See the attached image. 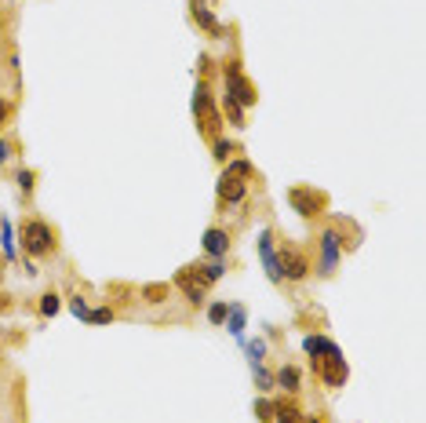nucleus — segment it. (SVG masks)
<instances>
[{
	"label": "nucleus",
	"mask_w": 426,
	"mask_h": 423,
	"mask_svg": "<svg viewBox=\"0 0 426 423\" xmlns=\"http://www.w3.org/2000/svg\"><path fill=\"white\" fill-rule=\"evenodd\" d=\"M23 252L33 259H44L55 252V230L44 219H26L23 223Z\"/></svg>",
	"instance_id": "obj_1"
},
{
	"label": "nucleus",
	"mask_w": 426,
	"mask_h": 423,
	"mask_svg": "<svg viewBox=\"0 0 426 423\" xmlns=\"http://www.w3.org/2000/svg\"><path fill=\"white\" fill-rule=\"evenodd\" d=\"M223 73H226V95L237 102L241 110H244V106H255V102H259V92H255V84L244 77V70H241L237 59H230L226 66H223Z\"/></svg>",
	"instance_id": "obj_2"
},
{
	"label": "nucleus",
	"mask_w": 426,
	"mask_h": 423,
	"mask_svg": "<svg viewBox=\"0 0 426 423\" xmlns=\"http://www.w3.org/2000/svg\"><path fill=\"white\" fill-rule=\"evenodd\" d=\"M194 114H197V121H201V132L204 135H215L219 128H223V114L211 106V95H208V88L204 84H197V92H194Z\"/></svg>",
	"instance_id": "obj_3"
},
{
	"label": "nucleus",
	"mask_w": 426,
	"mask_h": 423,
	"mask_svg": "<svg viewBox=\"0 0 426 423\" xmlns=\"http://www.w3.org/2000/svg\"><path fill=\"white\" fill-rule=\"evenodd\" d=\"M317 376H321V384L339 391L346 384V362H343V350H332V354H321L317 357Z\"/></svg>",
	"instance_id": "obj_4"
},
{
	"label": "nucleus",
	"mask_w": 426,
	"mask_h": 423,
	"mask_svg": "<svg viewBox=\"0 0 426 423\" xmlns=\"http://www.w3.org/2000/svg\"><path fill=\"white\" fill-rule=\"evenodd\" d=\"M277 263H281V278H288V281H306L310 263H306V256L295 245H281V252H277Z\"/></svg>",
	"instance_id": "obj_5"
},
{
	"label": "nucleus",
	"mask_w": 426,
	"mask_h": 423,
	"mask_svg": "<svg viewBox=\"0 0 426 423\" xmlns=\"http://www.w3.org/2000/svg\"><path fill=\"white\" fill-rule=\"evenodd\" d=\"M175 285L186 292L189 303H204V292H208V281L201 278V266H186L175 274Z\"/></svg>",
	"instance_id": "obj_6"
},
{
	"label": "nucleus",
	"mask_w": 426,
	"mask_h": 423,
	"mask_svg": "<svg viewBox=\"0 0 426 423\" xmlns=\"http://www.w3.org/2000/svg\"><path fill=\"white\" fill-rule=\"evenodd\" d=\"M288 201H292V208L299 212V216H321V208H325V197L313 194L310 186H295L288 194Z\"/></svg>",
	"instance_id": "obj_7"
},
{
	"label": "nucleus",
	"mask_w": 426,
	"mask_h": 423,
	"mask_svg": "<svg viewBox=\"0 0 426 423\" xmlns=\"http://www.w3.org/2000/svg\"><path fill=\"white\" fill-rule=\"evenodd\" d=\"M244 194H248V179L226 168L223 179H219V201H226V204H241Z\"/></svg>",
	"instance_id": "obj_8"
},
{
	"label": "nucleus",
	"mask_w": 426,
	"mask_h": 423,
	"mask_svg": "<svg viewBox=\"0 0 426 423\" xmlns=\"http://www.w3.org/2000/svg\"><path fill=\"white\" fill-rule=\"evenodd\" d=\"M339 252H343V241H339L335 230H325L321 234V274H332L339 263Z\"/></svg>",
	"instance_id": "obj_9"
},
{
	"label": "nucleus",
	"mask_w": 426,
	"mask_h": 423,
	"mask_svg": "<svg viewBox=\"0 0 426 423\" xmlns=\"http://www.w3.org/2000/svg\"><path fill=\"white\" fill-rule=\"evenodd\" d=\"M259 256H263V263H266L270 281H284V278H281V263H277V248H273V234H270V230H263V234H259Z\"/></svg>",
	"instance_id": "obj_10"
},
{
	"label": "nucleus",
	"mask_w": 426,
	"mask_h": 423,
	"mask_svg": "<svg viewBox=\"0 0 426 423\" xmlns=\"http://www.w3.org/2000/svg\"><path fill=\"white\" fill-rule=\"evenodd\" d=\"M204 252H208L211 259H223L226 252H230V234H226V230H215V226H211L208 234H204Z\"/></svg>",
	"instance_id": "obj_11"
},
{
	"label": "nucleus",
	"mask_w": 426,
	"mask_h": 423,
	"mask_svg": "<svg viewBox=\"0 0 426 423\" xmlns=\"http://www.w3.org/2000/svg\"><path fill=\"white\" fill-rule=\"evenodd\" d=\"M303 347H306V354H332V350H339L332 340H325V336H306V340H303Z\"/></svg>",
	"instance_id": "obj_12"
},
{
	"label": "nucleus",
	"mask_w": 426,
	"mask_h": 423,
	"mask_svg": "<svg viewBox=\"0 0 426 423\" xmlns=\"http://www.w3.org/2000/svg\"><path fill=\"white\" fill-rule=\"evenodd\" d=\"M273 416H277L273 423H299V416H303V412L295 409L292 401H277V405H273Z\"/></svg>",
	"instance_id": "obj_13"
},
{
	"label": "nucleus",
	"mask_w": 426,
	"mask_h": 423,
	"mask_svg": "<svg viewBox=\"0 0 426 423\" xmlns=\"http://www.w3.org/2000/svg\"><path fill=\"white\" fill-rule=\"evenodd\" d=\"M194 18H197V23H201V26H204L211 37H219V33H223V26L215 23V18H211V11H208V8H201L197 0H194Z\"/></svg>",
	"instance_id": "obj_14"
},
{
	"label": "nucleus",
	"mask_w": 426,
	"mask_h": 423,
	"mask_svg": "<svg viewBox=\"0 0 426 423\" xmlns=\"http://www.w3.org/2000/svg\"><path fill=\"white\" fill-rule=\"evenodd\" d=\"M277 384H281L284 391H295V387H299V369H292V365H284L281 372H277Z\"/></svg>",
	"instance_id": "obj_15"
},
{
	"label": "nucleus",
	"mask_w": 426,
	"mask_h": 423,
	"mask_svg": "<svg viewBox=\"0 0 426 423\" xmlns=\"http://www.w3.org/2000/svg\"><path fill=\"white\" fill-rule=\"evenodd\" d=\"M230 332L237 336V340H241V332H244V307L241 303L230 307Z\"/></svg>",
	"instance_id": "obj_16"
},
{
	"label": "nucleus",
	"mask_w": 426,
	"mask_h": 423,
	"mask_svg": "<svg viewBox=\"0 0 426 423\" xmlns=\"http://www.w3.org/2000/svg\"><path fill=\"white\" fill-rule=\"evenodd\" d=\"M226 114H230V124H233V128H244V110H241V106L233 102L230 95H226Z\"/></svg>",
	"instance_id": "obj_17"
},
{
	"label": "nucleus",
	"mask_w": 426,
	"mask_h": 423,
	"mask_svg": "<svg viewBox=\"0 0 426 423\" xmlns=\"http://www.w3.org/2000/svg\"><path fill=\"white\" fill-rule=\"evenodd\" d=\"M201 278H204L208 285H215V281L223 278V263H219V259H211L208 266H201Z\"/></svg>",
	"instance_id": "obj_18"
},
{
	"label": "nucleus",
	"mask_w": 426,
	"mask_h": 423,
	"mask_svg": "<svg viewBox=\"0 0 426 423\" xmlns=\"http://www.w3.org/2000/svg\"><path fill=\"white\" fill-rule=\"evenodd\" d=\"M226 314H230L226 303H211V307H208V321H211V325H223V321H226Z\"/></svg>",
	"instance_id": "obj_19"
},
{
	"label": "nucleus",
	"mask_w": 426,
	"mask_h": 423,
	"mask_svg": "<svg viewBox=\"0 0 426 423\" xmlns=\"http://www.w3.org/2000/svg\"><path fill=\"white\" fill-rule=\"evenodd\" d=\"M142 295H146V300H150V303H164V295H168V285H146V288H142Z\"/></svg>",
	"instance_id": "obj_20"
},
{
	"label": "nucleus",
	"mask_w": 426,
	"mask_h": 423,
	"mask_svg": "<svg viewBox=\"0 0 426 423\" xmlns=\"http://www.w3.org/2000/svg\"><path fill=\"white\" fill-rule=\"evenodd\" d=\"M88 321H92V325H106V321H113V310H110V307L88 310Z\"/></svg>",
	"instance_id": "obj_21"
},
{
	"label": "nucleus",
	"mask_w": 426,
	"mask_h": 423,
	"mask_svg": "<svg viewBox=\"0 0 426 423\" xmlns=\"http://www.w3.org/2000/svg\"><path fill=\"white\" fill-rule=\"evenodd\" d=\"M263 354H266V343H263V340L248 343V357H251V369H255V365H263Z\"/></svg>",
	"instance_id": "obj_22"
},
{
	"label": "nucleus",
	"mask_w": 426,
	"mask_h": 423,
	"mask_svg": "<svg viewBox=\"0 0 426 423\" xmlns=\"http://www.w3.org/2000/svg\"><path fill=\"white\" fill-rule=\"evenodd\" d=\"M40 314H44V317H51V314H58V295H55V292H48V295H44V300H40Z\"/></svg>",
	"instance_id": "obj_23"
},
{
	"label": "nucleus",
	"mask_w": 426,
	"mask_h": 423,
	"mask_svg": "<svg viewBox=\"0 0 426 423\" xmlns=\"http://www.w3.org/2000/svg\"><path fill=\"white\" fill-rule=\"evenodd\" d=\"M33 172H30V168H23V172H18V190H23V194H30V190H33Z\"/></svg>",
	"instance_id": "obj_24"
},
{
	"label": "nucleus",
	"mask_w": 426,
	"mask_h": 423,
	"mask_svg": "<svg viewBox=\"0 0 426 423\" xmlns=\"http://www.w3.org/2000/svg\"><path fill=\"white\" fill-rule=\"evenodd\" d=\"M233 150H237V146H233V142H226V139H215V157H219V161H226Z\"/></svg>",
	"instance_id": "obj_25"
},
{
	"label": "nucleus",
	"mask_w": 426,
	"mask_h": 423,
	"mask_svg": "<svg viewBox=\"0 0 426 423\" xmlns=\"http://www.w3.org/2000/svg\"><path fill=\"white\" fill-rule=\"evenodd\" d=\"M255 379H259V387H263V391H270V387H273V376H270L263 365H255Z\"/></svg>",
	"instance_id": "obj_26"
},
{
	"label": "nucleus",
	"mask_w": 426,
	"mask_h": 423,
	"mask_svg": "<svg viewBox=\"0 0 426 423\" xmlns=\"http://www.w3.org/2000/svg\"><path fill=\"white\" fill-rule=\"evenodd\" d=\"M255 416H259V419H273V401H259V405H255Z\"/></svg>",
	"instance_id": "obj_27"
},
{
	"label": "nucleus",
	"mask_w": 426,
	"mask_h": 423,
	"mask_svg": "<svg viewBox=\"0 0 426 423\" xmlns=\"http://www.w3.org/2000/svg\"><path fill=\"white\" fill-rule=\"evenodd\" d=\"M230 172H237V176L248 179V176H251V164H248V161H233V164H230Z\"/></svg>",
	"instance_id": "obj_28"
},
{
	"label": "nucleus",
	"mask_w": 426,
	"mask_h": 423,
	"mask_svg": "<svg viewBox=\"0 0 426 423\" xmlns=\"http://www.w3.org/2000/svg\"><path fill=\"white\" fill-rule=\"evenodd\" d=\"M70 307H73V314H77V317H88V303H84L80 295H77V300H73Z\"/></svg>",
	"instance_id": "obj_29"
},
{
	"label": "nucleus",
	"mask_w": 426,
	"mask_h": 423,
	"mask_svg": "<svg viewBox=\"0 0 426 423\" xmlns=\"http://www.w3.org/2000/svg\"><path fill=\"white\" fill-rule=\"evenodd\" d=\"M8 114H11V102H4V99H0V128H4V121H8Z\"/></svg>",
	"instance_id": "obj_30"
},
{
	"label": "nucleus",
	"mask_w": 426,
	"mask_h": 423,
	"mask_svg": "<svg viewBox=\"0 0 426 423\" xmlns=\"http://www.w3.org/2000/svg\"><path fill=\"white\" fill-rule=\"evenodd\" d=\"M4 161H8V142L0 139V164H4Z\"/></svg>",
	"instance_id": "obj_31"
},
{
	"label": "nucleus",
	"mask_w": 426,
	"mask_h": 423,
	"mask_svg": "<svg viewBox=\"0 0 426 423\" xmlns=\"http://www.w3.org/2000/svg\"><path fill=\"white\" fill-rule=\"evenodd\" d=\"M299 423H321V419H317V416H299Z\"/></svg>",
	"instance_id": "obj_32"
},
{
	"label": "nucleus",
	"mask_w": 426,
	"mask_h": 423,
	"mask_svg": "<svg viewBox=\"0 0 426 423\" xmlns=\"http://www.w3.org/2000/svg\"><path fill=\"white\" fill-rule=\"evenodd\" d=\"M0 278H4V256H0Z\"/></svg>",
	"instance_id": "obj_33"
},
{
	"label": "nucleus",
	"mask_w": 426,
	"mask_h": 423,
	"mask_svg": "<svg viewBox=\"0 0 426 423\" xmlns=\"http://www.w3.org/2000/svg\"><path fill=\"white\" fill-rule=\"evenodd\" d=\"M0 226H4V223H0Z\"/></svg>",
	"instance_id": "obj_34"
}]
</instances>
